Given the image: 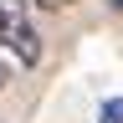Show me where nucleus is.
I'll return each instance as SVG.
<instances>
[{
    "label": "nucleus",
    "mask_w": 123,
    "mask_h": 123,
    "mask_svg": "<svg viewBox=\"0 0 123 123\" xmlns=\"http://www.w3.org/2000/svg\"><path fill=\"white\" fill-rule=\"evenodd\" d=\"M0 41H5L10 56H21V67L41 62V36L26 15V0H0Z\"/></svg>",
    "instance_id": "f257e3e1"
},
{
    "label": "nucleus",
    "mask_w": 123,
    "mask_h": 123,
    "mask_svg": "<svg viewBox=\"0 0 123 123\" xmlns=\"http://www.w3.org/2000/svg\"><path fill=\"white\" fill-rule=\"evenodd\" d=\"M98 123H123V98H108L98 108Z\"/></svg>",
    "instance_id": "f03ea898"
},
{
    "label": "nucleus",
    "mask_w": 123,
    "mask_h": 123,
    "mask_svg": "<svg viewBox=\"0 0 123 123\" xmlns=\"http://www.w3.org/2000/svg\"><path fill=\"white\" fill-rule=\"evenodd\" d=\"M36 5H46V10H67V5H77V0H36Z\"/></svg>",
    "instance_id": "7ed1b4c3"
},
{
    "label": "nucleus",
    "mask_w": 123,
    "mask_h": 123,
    "mask_svg": "<svg viewBox=\"0 0 123 123\" xmlns=\"http://www.w3.org/2000/svg\"><path fill=\"white\" fill-rule=\"evenodd\" d=\"M5 82H10V67H0V92H5Z\"/></svg>",
    "instance_id": "20e7f679"
},
{
    "label": "nucleus",
    "mask_w": 123,
    "mask_h": 123,
    "mask_svg": "<svg viewBox=\"0 0 123 123\" xmlns=\"http://www.w3.org/2000/svg\"><path fill=\"white\" fill-rule=\"evenodd\" d=\"M113 5H118V10H123V0H113Z\"/></svg>",
    "instance_id": "39448f33"
}]
</instances>
